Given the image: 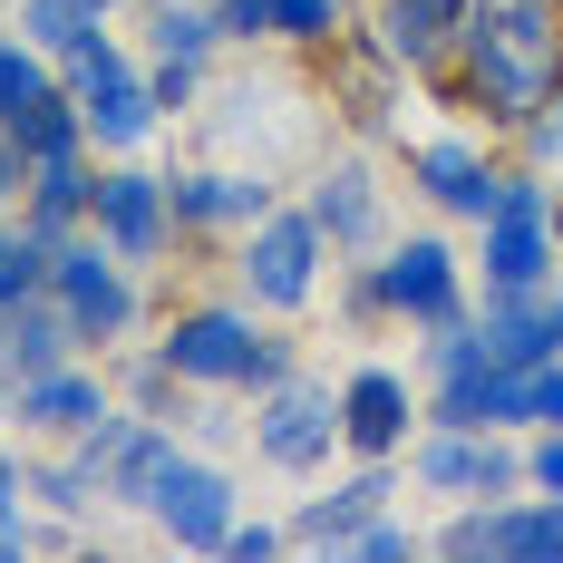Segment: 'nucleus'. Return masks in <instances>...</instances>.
Returning a JSON list of instances; mask_svg holds the SVG:
<instances>
[{
  "mask_svg": "<svg viewBox=\"0 0 563 563\" xmlns=\"http://www.w3.org/2000/svg\"><path fill=\"white\" fill-rule=\"evenodd\" d=\"M350 10H360V0H350Z\"/></svg>",
  "mask_w": 563,
  "mask_h": 563,
  "instance_id": "obj_43",
  "label": "nucleus"
},
{
  "mask_svg": "<svg viewBox=\"0 0 563 563\" xmlns=\"http://www.w3.org/2000/svg\"><path fill=\"white\" fill-rule=\"evenodd\" d=\"M156 350L175 360L185 389H233V398H243L253 350H263V311H253V301H195V311H175V321H166Z\"/></svg>",
  "mask_w": 563,
  "mask_h": 563,
  "instance_id": "obj_6",
  "label": "nucleus"
},
{
  "mask_svg": "<svg viewBox=\"0 0 563 563\" xmlns=\"http://www.w3.org/2000/svg\"><path fill=\"white\" fill-rule=\"evenodd\" d=\"M88 30H108V10H98V0H20V40H30V49H78V40H88Z\"/></svg>",
  "mask_w": 563,
  "mask_h": 563,
  "instance_id": "obj_26",
  "label": "nucleus"
},
{
  "mask_svg": "<svg viewBox=\"0 0 563 563\" xmlns=\"http://www.w3.org/2000/svg\"><path fill=\"white\" fill-rule=\"evenodd\" d=\"M58 360H78V331H68V311H58V291H20V301H0V379L20 389V379H40Z\"/></svg>",
  "mask_w": 563,
  "mask_h": 563,
  "instance_id": "obj_16",
  "label": "nucleus"
},
{
  "mask_svg": "<svg viewBox=\"0 0 563 563\" xmlns=\"http://www.w3.org/2000/svg\"><path fill=\"white\" fill-rule=\"evenodd\" d=\"M340 30H350V0H273V40L291 49H331Z\"/></svg>",
  "mask_w": 563,
  "mask_h": 563,
  "instance_id": "obj_27",
  "label": "nucleus"
},
{
  "mask_svg": "<svg viewBox=\"0 0 563 563\" xmlns=\"http://www.w3.org/2000/svg\"><path fill=\"white\" fill-rule=\"evenodd\" d=\"M291 369H301V350H291L282 331H263V350H253V379H243V398H263L273 379H291Z\"/></svg>",
  "mask_w": 563,
  "mask_h": 563,
  "instance_id": "obj_36",
  "label": "nucleus"
},
{
  "mask_svg": "<svg viewBox=\"0 0 563 563\" xmlns=\"http://www.w3.org/2000/svg\"><path fill=\"white\" fill-rule=\"evenodd\" d=\"M448 88L486 126H525L563 88V0H466Z\"/></svg>",
  "mask_w": 563,
  "mask_h": 563,
  "instance_id": "obj_1",
  "label": "nucleus"
},
{
  "mask_svg": "<svg viewBox=\"0 0 563 563\" xmlns=\"http://www.w3.org/2000/svg\"><path fill=\"white\" fill-rule=\"evenodd\" d=\"M544 301H554V331H563V273H554V291H544Z\"/></svg>",
  "mask_w": 563,
  "mask_h": 563,
  "instance_id": "obj_39",
  "label": "nucleus"
},
{
  "mask_svg": "<svg viewBox=\"0 0 563 563\" xmlns=\"http://www.w3.org/2000/svg\"><path fill=\"white\" fill-rule=\"evenodd\" d=\"M88 233L108 243L117 263H166L175 253V205H166V175L146 166H98V205H88Z\"/></svg>",
  "mask_w": 563,
  "mask_h": 563,
  "instance_id": "obj_9",
  "label": "nucleus"
},
{
  "mask_svg": "<svg viewBox=\"0 0 563 563\" xmlns=\"http://www.w3.org/2000/svg\"><path fill=\"white\" fill-rule=\"evenodd\" d=\"M30 496L49 515H88V506H108V486H98V456L68 438V456H49V466H30Z\"/></svg>",
  "mask_w": 563,
  "mask_h": 563,
  "instance_id": "obj_24",
  "label": "nucleus"
},
{
  "mask_svg": "<svg viewBox=\"0 0 563 563\" xmlns=\"http://www.w3.org/2000/svg\"><path fill=\"white\" fill-rule=\"evenodd\" d=\"M146 515L166 525L185 554H224V534H233V515H243V496H233V476H224L205 448H175L166 466H156V486H146Z\"/></svg>",
  "mask_w": 563,
  "mask_h": 563,
  "instance_id": "obj_8",
  "label": "nucleus"
},
{
  "mask_svg": "<svg viewBox=\"0 0 563 563\" xmlns=\"http://www.w3.org/2000/svg\"><path fill=\"white\" fill-rule=\"evenodd\" d=\"M554 126H563V88H554Z\"/></svg>",
  "mask_w": 563,
  "mask_h": 563,
  "instance_id": "obj_41",
  "label": "nucleus"
},
{
  "mask_svg": "<svg viewBox=\"0 0 563 563\" xmlns=\"http://www.w3.org/2000/svg\"><path fill=\"white\" fill-rule=\"evenodd\" d=\"M340 321H350V331H379V321H389V301H379V263H350V273H340Z\"/></svg>",
  "mask_w": 563,
  "mask_h": 563,
  "instance_id": "obj_32",
  "label": "nucleus"
},
{
  "mask_svg": "<svg viewBox=\"0 0 563 563\" xmlns=\"http://www.w3.org/2000/svg\"><path fill=\"white\" fill-rule=\"evenodd\" d=\"M369 263H379V301H389V321H408V331L466 321V253H456L448 233H389Z\"/></svg>",
  "mask_w": 563,
  "mask_h": 563,
  "instance_id": "obj_5",
  "label": "nucleus"
},
{
  "mask_svg": "<svg viewBox=\"0 0 563 563\" xmlns=\"http://www.w3.org/2000/svg\"><path fill=\"white\" fill-rule=\"evenodd\" d=\"M428 418L438 428H525V369H496V360L448 369V379H428Z\"/></svg>",
  "mask_w": 563,
  "mask_h": 563,
  "instance_id": "obj_17",
  "label": "nucleus"
},
{
  "mask_svg": "<svg viewBox=\"0 0 563 563\" xmlns=\"http://www.w3.org/2000/svg\"><path fill=\"white\" fill-rule=\"evenodd\" d=\"M301 214L331 233V253H379L389 243V185H379L369 156H340V166L311 175V205Z\"/></svg>",
  "mask_w": 563,
  "mask_h": 563,
  "instance_id": "obj_12",
  "label": "nucleus"
},
{
  "mask_svg": "<svg viewBox=\"0 0 563 563\" xmlns=\"http://www.w3.org/2000/svg\"><path fill=\"white\" fill-rule=\"evenodd\" d=\"M146 49L156 58H214L224 49L214 0H146Z\"/></svg>",
  "mask_w": 563,
  "mask_h": 563,
  "instance_id": "obj_22",
  "label": "nucleus"
},
{
  "mask_svg": "<svg viewBox=\"0 0 563 563\" xmlns=\"http://www.w3.org/2000/svg\"><path fill=\"white\" fill-rule=\"evenodd\" d=\"M117 78H136V58L117 49L108 30H88V40H78V49H58V88H68V98H78V108H88V98H108Z\"/></svg>",
  "mask_w": 563,
  "mask_h": 563,
  "instance_id": "obj_25",
  "label": "nucleus"
},
{
  "mask_svg": "<svg viewBox=\"0 0 563 563\" xmlns=\"http://www.w3.org/2000/svg\"><path fill=\"white\" fill-rule=\"evenodd\" d=\"M525 486L534 496H563V428H534L525 438Z\"/></svg>",
  "mask_w": 563,
  "mask_h": 563,
  "instance_id": "obj_35",
  "label": "nucleus"
},
{
  "mask_svg": "<svg viewBox=\"0 0 563 563\" xmlns=\"http://www.w3.org/2000/svg\"><path fill=\"white\" fill-rule=\"evenodd\" d=\"M418 418H428V398L408 389V369H389V360H360L340 379V448L350 456H408Z\"/></svg>",
  "mask_w": 563,
  "mask_h": 563,
  "instance_id": "obj_10",
  "label": "nucleus"
},
{
  "mask_svg": "<svg viewBox=\"0 0 563 563\" xmlns=\"http://www.w3.org/2000/svg\"><path fill=\"white\" fill-rule=\"evenodd\" d=\"M0 418H10V379H0Z\"/></svg>",
  "mask_w": 563,
  "mask_h": 563,
  "instance_id": "obj_40",
  "label": "nucleus"
},
{
  "mask_svg": "<svg viewBox=\"0 0 563 563\" xmlns=\"http://www.w3.org/2000/svg\"><path fill=\"white\" fill-rule=\"evenodd\" d=\"M253 456L263 466H282V476H321L340 456V389L331 379H311V369H291V379H273V389L253 398Z\"/></svg>",
  "mask_w": 563,
  "mask_h": 563,
  "instance_id": "obj_4",
  "label": "nucleus"
},
{
  "mask_svg": "<svg viewBox=\"0 0 563 563\" xmlns=\"http://www.w3.org/2000/svg\"><path fill=\"white\" fill-rule=\"evenodd\" d=\"M525 428H563V360L525 369Z\"/></svg>",
  "mask_w": 563,
  "mask_h": 563,
  "instance_id": "obj_34",
  "label": "nucleus"
},
{
  "mask_svg": "<svg viewBox=\"0 0 563 563\" xmlns=\"http://www.w3.org/2000/svg\"><path fill=\"white\" fill-rule=\"evenodd\" d=\"M175 389H185V379H175V360L156 350V340H146V350H136V340L117 350V398H126L136 418H175V408H185Z\"/></svg>",
  "mask_w": 563,
  "mask_h": 563,
  "instance_id": "obj_23",
  "label": "nucleus"
},
{
  "mask_svg": "<svg viewBox=\"0 0 563 563\" xmlns=\"http://www.w3.org/2000/svg\"><path fill=\"white\" fill-rule=\"evenodd\" d=\"M486 554L506 563H563V496H534V486H515L486 506Z\"/></svg>",
  "mask_w": 563,
  "mask_h": 563,
  "instance_id": "obj_18",
  "label": "nucleus"
},
{
  "mask_svg": "<svg viewBox=\"0 0 563 563\" xmlns=\"http://www.w3.org/2000/svg\"><path fill=\"white\" fill-rule=\"evenodd\" d=\"M166 205H175V233H253L273 214V175L263 166H185V175H166Z\"/></svg>",
  "mask_w": 563,
  "mask_h": 563,
  "instance_id": "obj_11",
  "label": "nucleus"
},
{
  "mask_svg": "<svg viewBox=\"0 0 563 563\" xmlns=\"http://www.w3.org/2000/svg\"><path fill=\"white\" fill-rule=\"evenodd\" d=\"M418 544H428V534H418L408 515H389V506H379L360 534H350V554H369V563H398V554H418Z\"/></svg>",
  "mask_w": 563,
  "mask_h": 563,
  "instance_id": "obj_31",
  "label": "nucleus"
},
{
  "mask_svg": "<svg viewBox=\"0 0 563 563\" xmlns=\"http://www.w3.org/2000/svg\"><path fill=\"white\" fill-rule=\"evenodd\" d=\"M88 146H108V156H136V146H156V126H166V108H156V88H146V68L136 78H117L108 98H88Z\"/></svg>",
  "mask_w": 563,
  "mask_h": 563,
  "instance_id": "obj_20",
  "label": "nucleus"
},
{
  "mask_svg": "<svg viewBox=\"0 0 563 563\" xmlns=\"http://www.w3.org/2000/svg\"><path fill=\"white\" fill-rule=\"evenodd\" d=\"M291 534L282 525H263V515H233V534H224V554H243V563H263V554H282Z\"/></svg>",
  "mask_w": 563,
  "mask_h": 563,
  "instance_id": "obj_37",
  "label": "nucleus"
},
{
  "mask_svg": "<svg viewBox=\"0 0 563 563\" xmlns=\"http://www.w3.org/2000/svg\"><path fill=\"white\" fill-rule=\"evenodd\" d=\"M398 496V456H360V466H350V476H340L331 496H311V506L291 515V525H282V534H291V544H301V554H350V534H360V525H369V515L389 506Z\"/></svg>",
  "mask_w": 563,
  "mask_h": 563,
  "instance_id": "obj_13",
  "label": "nucleus"
},
{
  "mask_svg": "<svg viewBox=\"0 0 563 563\" xmlns=\"http://www.w3.org/2000/svg\"><path fill=\"white\" fill-rule=\"evenodd\" d=\"M224 40H273V0H214Z\"/></svg>",
  "mask_w": 563,
  "mask_h": 563,
  "instance_id": "obj_38",
  "label": "nucleus"
},
{
  "mask_svg": "<svg viewBox=\"0 0 563 563\" xmlns=\"http://www.w3.org/2000/svg\"><path fill=\"white\" fill-rule=\"evenodd\" d=\"M456 30H466V0H369V40L389 49L398 78H448Z\"/></svg>",
  "mask_w": 563,
  "mask_h": 563,
  "instance_id": "obj_14",
  "label": "nucleus"
},
{
  "mask_svg": "<svg viewBox=\"0 0 563 563\" xmlns=\"http://www.w3.org/2000/svg\"><path fill=\"white\" fill-rule=\"evenodd\" d=\"M0 126H10V146H20V166H40V156H78V146H88V117H78V98H68V88L30 98V108L0 117Z\"/></svg>",
  "mask_w": 563,
  "mask_h": 563,
  "instance_id": "obj_21",
  "label": "nucleus"
},
{
  "mask_svg": "<svg viewBox=\"0 0 563 563\" xmlns=\"http://www.w3.org/2000/svg\"><path fill=\"white\" fill-rule=\"evenodd\" d=\"M321 263H331V233L311 224L301 205H273L263 224L233 243V282H243V301H253L263 321L311 311V301H321Z\"/></svg>",
  "mask_w": 563,
  "mask_h": 563,
  "instance_id": "obj_2",
  "label": "nucleus"
},
{
  "mask_svg": "<svg viewBox=\"0 0 563 563\" xmlns=\"http://www.w3.org/2000/svg\"><path fill=\"white\" fill-rule=\"evenodd\" d=\"M49 88H58L49 49H30V40H0V117H20L30 98H49Z\"/></svg>",
  "mask_w": 563,
  "mask_h": 563,
  "instance_id": "obj_28",
  "label": "nucleus"
},
{
  "mask_svg": "<svg viewBox=\"0 0 563 563\" xmlns=\"http://www.w3.org/2000/svg\"><path fill=\"white\" fill-rule=\"evenodd\" d=\"M49 291V243H30V224H0V301Z\"/></svg>",
  "mask_w": 563,
  "mask_h": 563,
  "instance_id": "obj_29",
  "label": "nucleus"
},
{
  "mask_svg": "<svg viewBox=\"0 0 563 563\" xmlns=\"http://www.w3.org/2000/svg\"><path fill=\"white\" fill-rule=\"evenodd\" d=\"M408 195H428L456 224H486V214L506 205V156H496L486 136H466V126H438V136L408 146Z\"/></svg>",
  "mask_w": 563,
  "mask_h": 563,
  "instance_id": "obj_7",
  "label": "nucleus"
},
{
  "mask_svg": "<svg viewBox=\"0 0 563 563\" xmlns=\"http://www.w3.org/2000/svg\"><path fill=\"white\" fill-rule=\"evenodd\" d=\"M476 456H486V428H418L408 438V486H428V496H476Z\"/></svg>",
  "mask_w": 563,
  "mask_h": 563,
  "instance_id": "obj_19",
  "label": "nucleus"
},
{
  "mask_svg": "<svg viewBox=\"0 0 563 563\" xmlns=\"http://www.w3.org/2000/svg\"><path fill=\"white\" fill-rule=\"evenodd\" d=\"M40 534H30V466L20 456H0V554H30Z\"/></svg>",
  "mask_w": 563,
  "mask_h": 563,
  "instance_id": "obj_30",
  "label": "nucleus"
},
{
  "mask_svg": "<svg viewBox=\"0 0 563 563\" xmlns=\"http://www.w3.org/2000/svg\"><path fill=\"white\" fill-rule=\"evenodd\" d=\"M146 88H156V108H195V98H205V58H156V68H146Z\"/></svg>",
  "mask_w": 563,
  "mask_h": 563,
  "instance_id": "obj_33",
  "label": "nucleus"
},
{
  "mask_svg": "<svg viewBox=\"0 0 563 563\" xmlns=\"http://www.w3.org/2000/svg\"><path fill=\"white\" fill-rule=\"evenodd\" d=\"M49 291H58V311H68V331H78V350H126L136 321H146L136 263H117L98 233H68L49 253Z\"/></svg>",
  "mask_w": 563,
  "mask_h": 563,
  "instance_id": "obj_3",
  "label": "nucleus"
},
{
  "mask_svg": "<svg viewBox=\"0 0 563 563\" xmlns=\"http://www.w3.org/2000/svg\"><path fill=\"white\" fill-rule=\"evenodd\" d=\"M117 418V389L98 369H78V360H58L40 379H20V428H49V438H88V428H108Z\"/></svg>",
  "mask_w": 563,
  "mask_h": 563,
  "instance_id": "obj_15",
  "label": "nucleus"
},
{
  "mask_svg": "<svg viewBox=\"0 0 563 563\" xmlns=\"http://www.w3.org/2000/svg\"><path fill=\"white\" fill-rule=\"evenodd\" d=\"M98 10H126V0H98Z\"/></svg>",
  "mask_w": 563,
  "mask_h": 563,
  "instance_id": "obj_42",
  "label": "nucleus"
}]
</instances>
